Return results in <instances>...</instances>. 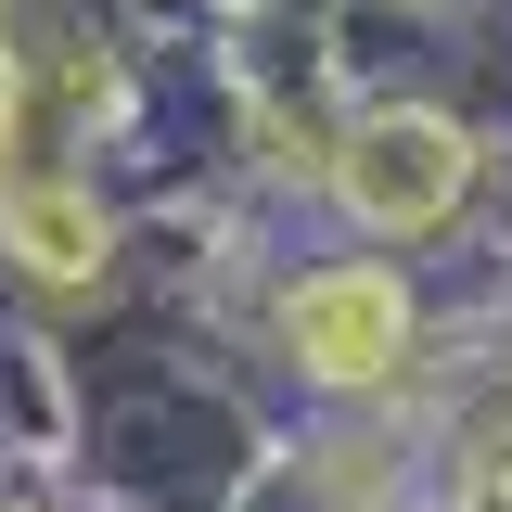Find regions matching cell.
Segmentation results:
<instances>
[{"label":"cell","mask_w":512,"mask_h":512,"mask_svg":"<svg viewBox=\"0 0 512 512\" xmlns=\"http://www.w3.org/2000/svg\"><path fill=\"white\" fill-rule=\"evenodd\" d=\"M448 192H461V128L372 116L346 141V205H359L372 231H423V218H448Z\"/></svg>","instance_id":"obj_2"},{"label":"cell","mask_w":512,"mask_h":512,"mask_svg":"<svg viewBox=\"0 0 512 512\" xmlns=\"http://www.w3.org/2000/svg\"><path fill=\"white\" fill-rule=\"evenodd\" d=\"M487 500H512V436H487Z\"/></svg>","instance_id":"obj_3"},{"label":"cell","mask_w":512,"mask_h":512,"mask_svg":"<svg viewBox=\"0 0 512 512\" xmlns=\"http://www.w3.org/2000/svg\"><path fill=\"white\" fill-rule=\"evenodd\" d=\"M282 333H295V359H308V372L372 384V372H397V346H410V308H397V282H384V269H320V282H295Z\"/></svg>","instance_id":"obj_1"}]
</instances>
